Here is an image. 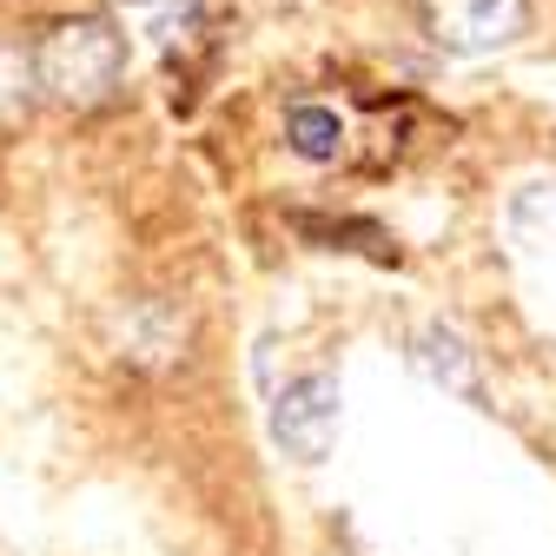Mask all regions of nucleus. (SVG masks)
Segmentation results:
<instances>
[{"mask_svg":"<svg viewBox=\"0 0 556 556\" xmlns=\"http://www.w3.org/2000/svg\"><path fill=\"white\" fill-rule=\"evenodd\" d=\"M34 80H40V100H53L66 113L113 106L119 87H126V34L106 14L53 21L34 40Z\"/></svg>","mask_w":556,"mask_h":556,"instance_id":"nucleus-1","label":"nucleus"},{"mask_svg":"<svg viewBox=\"0 0 556 556\" xmlns=\"http://www.w3.org/2000/svg\"><path fill=\"white\" fill-rule=\"evenodd\" d=\"M417 27L451 60H483L530 34V0H417Z\"/></svg>","mask_w":556,"mask_h":556,"instance_id":"nucleus-2","label":"nucleus"},{"mask_svg":"<svg viewBox=\"0 0 556 556\" xmlns=\"http://www.w3.org/2000/svg\"><path fill=\"white\" fill-rule=\"evenodd\" d=\"M338 425H344L338 371H299L286 391L271 397V438L286 444V457H299V464H318L338 444Z\"/></svg>","mask_w":556,"mask_h":556,"instance_id":"nucleus-3","label":"nucleus"},{"mask_svg":"<svg viewBox=\"0 0 556 556\" xmlns=\"http://www.w3.org/2000/svg\"><path fill=\"white\" fill-rule=\"evenodd\" d=\"M410 371L431 378L438 391H457V397H483V378H477V352L451 331V325H417L410 331Z\"/></svg>","mask_w":556,"mask_h":556,"instance_id":"nucleus-4","label":"nucleus"},{"mask_svg":"<svg viewBox=\"0 0 556 556\" xmlns=\"http://www.w3.org/2000/svg\"><path fill=\"white\" fill-rule=\"evenodd\" d=\"M40 106V80H34V47L0 34V139L21 132Z\"/></svg>","mask_w":556,"mask_h":556,"instance_id":"nucleus-5","label":"nucleus"},{"mask_svg":"<svg viewBox=\"0 0 556 556\" xmlns=\"http://www.w3.org/2000/svg\"><path fill=\"white\" fill-rule=\"evenodd\" d=\"M286 147H292L299 160H312V166L344 160V119H338V106H312V100H299V106L286 113Z\"/></svg>","mask_w":556,"mask_h":556,"instance_id":"nucleus-6","label":"nucleus"},{"mask_svg":"<svg viewBox=\"0 0 556 556\" xmlns=\"http://www.w3.org/2000/svg\"><path fill=\"white\" fill-rule=\"evenodd\" d=\"M536 219H549V232L536 239V245H549V239H556V186H530V192L517 199V232L536 226Z\"/></svg>","mask_w":556,"mask_h":556,"instance_id":"nucleus-7","label":"nucleus"}]
</instances>
